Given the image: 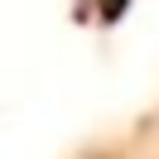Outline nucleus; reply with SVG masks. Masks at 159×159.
I'll return each mask as SVG.
<instances>
[{"mask_svg":"<svg viewBox=\"0 0 159 159\" xmlns=\"http://www.w3.org/2000/svg\"><path fill=\"white\" fill-rule=\"evenodd\" d=\"M97 5H101V15H106V20H116V15L125 10V0H97Z\"/></svg>","mask_w":159,"mask_h":159,"instance_id":"f257e3e1","label":"nucleus"}]
</instances>
